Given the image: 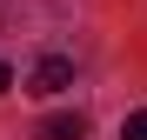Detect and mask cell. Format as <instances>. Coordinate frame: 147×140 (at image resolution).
Returning a JSON list of instances; mask_svg holds the SVG:
<instances>
[{
  "mask_svg": "<svg viewBox=\"0 0 147 140\" xmlns=\"http://www.w3.org/2000/svg\"><path fill=\"white\" fill-rule=\"evenodd\" d=\"M40 140H87V120L80 113H54V120H40Z\"/></svg>",
  "mask_w": 147,
  "mask_h": 140,
  "instance_id": "cell-2",
  "label": "cell"
},
{
  "mask_svg": "<svg viewBox=\"0 0 147 140\" xmlns=\"http://www.w3.org/2000/svg\"><path fill=\"white\" fill-rule=\"evenodd\" d=\"M60 87H74V60L67 54H47L34 74H27V93H60Z\"/></svg>",
  "mask_w": 147,
  "mask_h": 140,
  "instance_id": "cell-1",
  "label": "cell"
},
{
  "mask_svg": "<svg viewBox=\"0 0 147 140\" xmlns=\"http://www.w3.org/2000/svg\"><path fill=\"white\" fill-rule=\"evenodd\" d=\"M7 87H13V67H7V60H0V93H7Z\"/></svg>",
  "mask_w": 147,
  "mask_h": 140,
  "instance_id": "cell-4",
  "label": "cell"
},
{
  "mask_svg": "<svg viewBox=\"0 0 147 140\" xmlns=\"http://www.w3.org/2000/svg\"><path fill=\"white\" fill-rule=\"evenodd\" d=\"M120 140H147V113H127L120 120Z\"/></svg>",
  "mask_w": 147,
  "mask_h": 140,
  "instance_id": "cell-3",
  "label": "cell"
}]
</instances>
